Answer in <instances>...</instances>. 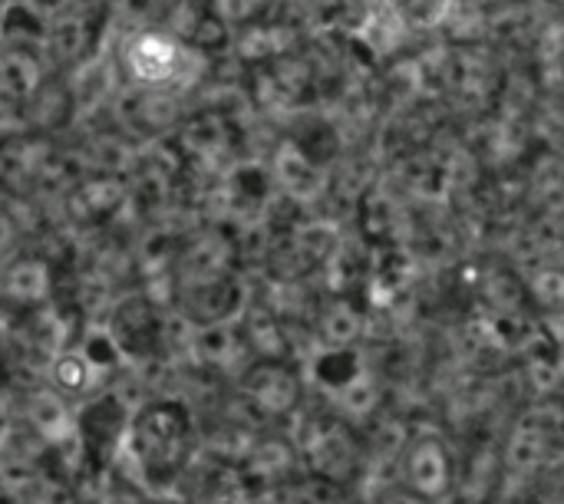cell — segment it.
<instances>
[{"label":"cell","mask_w":564,"mask_h":504,"mask_svg":"<svg viewBox=\"0 0 564 504\" xmlns=\"http://www.w3.org/2000/svg\"><path fill=\"white\" fill-rule=\"evenodd\" d=\"M195 426L178 399H152L132 413L122 459L132 462L149 495H172L192 469Z\"/></svg>","instance_id":"6da1fadb"},{"label":"cell","mask_w":564,"mask_h":504,"mask_svg":"<svg viewBox=\"0 0 564 504\" xmlns=\"http://www.w3.org/2000/svg\"><path fill=\"white\" fill-rule=\"evenodd\" d=\"M406 26H433L446 17L449 0H390Z\"/></svg>","instance_id":"7a4b0ae2"},{"label":"cell","mask_w":564,"mask_h":504,"mask_svg":"<svg viewBox=\"0 0 564 504\" xmlns=\"http://www.w3.org/2000/svg\"><path fill=\"white\" fill-rule=\"evenodd\" d=\"M13 244H17V224L10 221V215L0 211V271L13 261Z\"/></svg>","instance_id":"3957f363"},{"label":"cell","mask_w":564,"mask_h":504,"mask_svg":"<svg viewBox=\"0 0 564 504\" xmlns=\"http://www.w3.org/2000/svg\"><path fill=\"white\" fill-rule=\"evenodd\" d=\"M142 504H182V502H175V498H169V495H152V498H145Z\"/></svg>","instance_id":"277c9868"},{"label":"cell","mask_w":564,"mask_h":504,"mask_svg":"<svg viewBox=\"0 0 564 504\" xmlns=\"http://www.w3.org/2000/svg\"><path fill=\"white\" fill-rule=\"evenodd\" d=\"M552 3H558V7H564V0H552Z\"/></svg>","instance_id":"5b68a950"},{"label":"cell","mask_w":564,"mask_h":504,"mask_svg":"<svg viewBox=\"0 0 564 504\" xmlns=\"http://www.w3.org/2000/svg\"><path fill=\"white\" fill-rule=\"evenodd\" d=\"M0 13H3V0H0Z\"/></svg>","instance_id":"8992f818"}]
</instances>
